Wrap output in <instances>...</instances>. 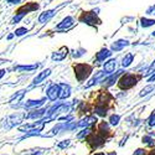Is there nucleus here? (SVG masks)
I'll list each match as a JSON object with an SVG mask.
<instances>
[{"instance_id":"nucleus-1","label":"nucleus","mask_w":155,"mask_h":155,"mask_svg":"<svg viewBox=\"0 0 155 155\" xmlns=\"http://www.w3.org/2000/svg\"><path fill=\"white\" fill-rule=\"evenodd\" d=\"M40 9V4L38 3H35V2H30V3H26L25 5H21L16 11H15V15L11 18L10 20V24L11 25H16V24H20L24 18L30 12H34L36 10Z\"/></svg>"},{"instance_id":"nucleus-2","label":"nucleus","mask_w":155,"mask_h":155,"mask_svg":"<svg viewBox=\"0 0 155 155\" xmlns=\"http://www.w3.org/2000/svg\"><path fill=\"white\" fill-rule=\"evenodd\" d=\"M73 72L76 80L80 83H83L91 78V76L93 73V66L89 63H76L73 64Z\"/></svg>"},{"instance_id":"nucleus-3","label":"nucleus","mask_w":155,"mask_h":155,"mask_svg":"<svg viewBox=\"0 0 155 155\" xmlns=\"http://www.w3.org/2000/svg\"><path fill=\"white\" fill-rule=\"evenodd\" d=\"M25 120V112H15L12 114H9L8 117H5L2 122V128L4 130H10L24 124Z\"/></svg>"},{"instance_id":"nucleus-4","label":"nucleus","mask_w":155,"mask_h":155,"mask_svg":"<svg viewBox=\"0 0 155 155\" xmlns=\"http://www.w3.org/2000/svg\"><path fill=\"white\" fill-rule=\"evenodd\" d=\"M143 76H139L137 73H132V72H125L118 81V87L122 89V91H128L133 87H135L139 82V80Z\"/></svg>"},{"instance_id":"nucleus-5","label":"nucleus","mask_w":155,"mask_h":155,"mask_svg":"<svg viewBox=\"0 0 155 155\" xmlns=\"http://www.w3.org/2000/svg\"><path fill=\"white\" fill-rule=\"evenodd\" d=\"M47 102V98L46 97H41V98H36V99H32V98H29L26 101H21L18 104H11V108L14 109H25V110H30V109H35V108H41V107H45V103Z\"/></svg>"},{"instance_id":"nucleus-6","label":"nucleus","mask_w":155,"mask_h":155,"mask_svg":"<svg viewBox=\"0 0 155 155\" xmlns=\"http://www.w3.org/2000/svg\"><path fill=\"white\" fill-rule=\"evenodd\" d=\"M98 15H99V9H94V10H91V11H83L80 15L78 20H80V22L86 24V25H88V26L96 28L101 24V20L98 19Z\"/></svg>"},{"instance_id":"nucleus-7","label":"nucleus","mask_w":155,"mask_h":155,"mask_svg":"<svg viewBox=\"0 0 155 155\" xmlns=\"http://www.w3.org/2000/svg\"><path fill=\"white\" fill-rule=\"evenodd\" d=\"M45 97L47 98L48 102L52 103L60 101V84L56 82H50L45 89Z\"/></svg>"},{"instance_id":"nucleus-8","label":"nucleus","mask_w":155,"mask_h":155,"mask_svg":"<svg viewBox=\"0 0 155 155\" xmlns=\"http://www.w3.org/2000/svg\"><path fill=\"white\" fill-rule=\"evenodd\" d=\"M46 113H47V107L26 110L25 112V120H40L46 117Z\"/></svg>"},{"instance_id":"nucleus-9","label":"nucleus","mask_w":155,"mask_h":155,"mask_svg":"<svg viewBox=\"0 0 155 155\" xmlns=\"http://www.w3.org/2000/svg\"><path fill=\"white\" fill-rule=\"evenodd\" d=\"M51 73H52V70L51 68H44V70H41L40 72H38L34 78H32V81H31V83H30V88L31 89H34V88H36L37 86H40V84H42L48 77L51 76Z\"/></svg>"},{"instance_id":"nucleus-10","label":"nucleus","mask_w":155,"mask_h":155,"mask_svg":"<svg viewBox=\"0 0 155 155\" xmlns=\"http://www.w3.org/2000/svg\"><path fill=\"white\" fill-rule=\"evenodd\" d=\"M41 67V63H32V64H12L8 70V72H18V73H30Z\"/></svg>"},{"instance_id":"nucleus-11","label":"nucleus","mask_w":155,"mask_h":155,"mask_svg":"<svg viewBox=\"0 0 155 155\" xmlns=\"http://www.w3.org/2000/svg\"><path fill=\"white\" fill-rule=\"evenodd\" d=\"M125 72H127V71H125ZM125 72H124V68H119V70H117V71H115L113 74L107 76L106 78L102 81L101 86H102V87H104V88H109V87L114 86L115 83H118L119 78H120V77H122Z\"/></svg>"},{"instance_id":"nucleus-12","label":"nucleus","mask_w":155,"mask_h":155,"mask_svg":"<svg viewBox=\"0 0 155 155\" xmlns=\"http://www.w3.org/2000/svg\"><path fill=\"white\" fill-rule=\"evenodd\" d=\"M74 24H76L74 18L71 16V15H67V16H64V18L56 25L55 30H56L57 32H66V31H68L70 29H72V28L74 26Z\"/></svg>"},{"instance_id":"nucleus-13","label":"nucleus","mask_w":155,"mask_h":155,"mask_svg":"<svg viewBox=\"0 0 155 155\" xmlns=\"http://www.w3.org/2000/svg\"><path fill=\"white\" fill-rule=\"evenodd\" d=\"M106 77H107V74L104 73V71H103V70H99V71H97L96 73L92 74V77L87 81V83H84L83 88H84V89H88V88L94 87V86H97V84H101L102 81L104 80Z\"/></svg>"},{"instance_id":"nucleus-14","label":"nucleus","mask_w":155,"mask_h":155,"mask_svg":"<svg viewBox=\"0 0 155 155\" xmlns=\"http://www.w3.org/2000/svg\"><path fill=\"white\" fill-rule=\"evenodd\" d=\"M96 124H98V117H96V115H84L83 118L77 120V129L93 128Z\"/></svg>"},{"instance_id":"nucleus-15","label":"nucleus","mask_w":155,"mask_h":155,"mask_svg":"<svg viewBox=\"0 0 155 155\" xmlns=\"http://www.w3.org/2000/svg\"><path fill=\"white\" fill-rule=\"evenodd\" d=\"M61 6L58 8H54V9H48V10H45L42 12H40V15L37 16V22L40 25H44V24H47L51 19H54V16L58 12Z\"/></svg>"},{"instance_id":"nucleus-16","label":"nucleus","mask_w":155,"mask_h":155,"mask_svg":"<svg viewBox=\"0 0 155 155\" xmlns=\"http://www.w3.org/2000/svg\"><path fill=\"white\" fill-rule=\"evenodd\" d=\"M86 140H87L88 145L91 147L92 149H98V148H101V147H103V145L106 144V138H103L98 133H96V134L92 133Z\"/></svg>"},{"instance_id":"nucleus-17","label":"nucleus","mask_w":155,"mask_h":155,"mask_svg":"<svg viewBox=\"0 0 155 155\" xmlns=\"http://www.w3.org/2000/svg\"><path fill=\"white\" fill-rule=\"evenodd\" d=\"M112 51L108 47H102L98 52H96L94 55V63L97 64H103L107 60L112 58Z\"/></svg>"},{"instance_id":"nucleus-18","label":"nucleus","mask_w":155,"mask_h":155,"mask_svg":"<svg viewBox=\"0 0 155 155\" xmlns=\"http://www.w3.org/2000/svg\"><path fill=\"white\" fill-rule=\"evenodd\" d=\"M70 55V48L67 46H62L58 50L54 51L51 54V61L52 62H61L63 60H66V57Z\"/></svg>"},{"instance_id":"nucleus-19","label":"nucleus","mask_w":155,"mask_h":155,"mask_svg":"<svg viewBox=\"0 0 155 155\" xmlns=\"http://www.w3.org/2000/svg\"><path fill=\"white\" fill-rule=\"evenodd\" d=\"M130 45H132V42L129 41L128 38H118V40H115L110 44L109 50L112 51V52H120V51L129 47Z\"/></svg>"},{"instance_id":"nucleus-20","label":"nucleus","mask_w":155,"mask_h":155,"mask_svg":"<svg viewBox=\"0 0 155 155\" xmlns=\"http://www.w3.org/2000/svg\"><path fill=\"white\" fill-rule=\"evenodd\" d=\"M31 91V88L28 87V88H24V89H20V91H16L15 93H12L8 101V103L11 106V104H18V103H20L21 101H24V97L26 93H29Z\"/></svg>"},{"instance_id":"nucleus-21","label":"nucleus","mask_w":155,"mask_h":155,"mask_svg":"<svg viewBox=\"0 0 155 155\" xmlns=\"http://www.w3.org/2000/svg\"><path fill=\"white\" fill-rule=\"evenodd\" d=\"M117 67H118V60L117 58H109L102 64V70L104 71V73L107 76L113 74L115 71H117Z\"/></svg>"},{"instance_id":"nucleus-22","label":"nucleus","mask_w":155,"mask_h":155,"mask_svg":"<svg viewBox=\"0 0 155 155\" xmlns=\"http://www.w3.org/2000/svg\"><path fill=\"white\" fill-rule=\"evenodd\" d=\"M60 101H67L72 94V87L70 83L60 82Z\"/></svg>"},{"instance_id":"nucleus-23","label":"nucleus","mask_w":155,"mask_h":155,"mask_svg":"<svg viewBox=\"0 0 155 155\" xmlns=\"http://www.w3.org/2000/svg\"><path fill=\"white\" fill-rule=\"evenodd\" d=\"M97 130H98L99 135H102L103 138H107L110 134V125L106 120H101L97 124Z\"/></svg>"},{"instance_id":"nucleus-24","label":"nucleus","mask_w":155,"mask_h":155,"mask_svg":"<svg viewBox=\"0 0 155 155\" xmlns=\"http://www.w3.org/2000/svg\"><path fill=\"white\" fill-rule=\"evenodd\" d=\"M134 60H135V55H134L133 52L125 54V55L122 57V60H120V66H122V68L130 67L132 64H133V62H134Z\"/></svg>"},{"instance_id":"nucleus-25","label":"nucleus","mask_w":155,"mask_h":155,"mask_svg":"<svg viewBox=\"0 0 155 155\" xmlns=\"http://www.w3.org/2000/svg\"><path fill=\"white\" fill-rule=\"evenodd\" d=\"M139 25L141 29H150L155 26V19L149 18V16H143L139 19Z\"/></svg>"},{"instance_id":"nucleus-26","label":"nucleus","mask_w":155,"mask_h":155,"mask_svg":"<svg viewBox=\"0 0 155 155\" xmlns=\"http://www.w3.org/2000/svg\"><path fill=\"white\" fill-rule=\"evenodd\" d=\"M93 113L96 117H101V118H104L106 115L108 114V106L106 104H96Z\"/></svg>"},{"instance_id":"nucleus-27","label":"nucleus","mask_w":155,"mask_h":155,"mask_svg":"<svg viewBox=\"0 0 155 155\" xmlns=\"http://www.w3.org/2000/svg\"><path fill=\"white\" fill-rule=\"evenodd\" d=\"M70 55H71L72 58L78 60V58H81V57H83V56L87 55V50L83 48V47H77V48L70 51Z\"/></svg>"},{"instance_id":"nucleus-28","label":"nucleus","mask_w":155,"mask_h":155,"mask_svg":"<svg viewBox=\"0 0 155 155\" xmlns=\"http://www.w3.org/2000/svg\"><path fill=\"white\" fill-rule=\"evenodd\" d=\"M154 73H155V60L151 61L148 66H145V68H144L143 73H141V76L145 77V78H149V77L153 76Z\"/></svg>"},{"instance_id":"nucleus-29","label":"nucleus","mask_w":155,"mask_h":155,"mask_svg":"<svg viewBox=\"0 0 155 155\" xmlns=\"http://www.w3.org/2000/svg\"><path fill=\"white\" fill-rule=\"evenodd\" d=\"M93 128H84V129H81V130L77 133V135H76V138L78 139V140H86L89 135H91L93 132Z\"/></svg>"},{"instance_id":"nucleus-30","label":"nucleus","mask_w":155,"mask_h":155,"mask_svg":"<svg viewBox=\"0 0 155 155\" xmlns=\"http://www.w3.org/2000/svg\"><path fill=\"white\" fill-rule=\"evenodd\" d=\"M120 119H122L120 114H118V113H113V114H110V115H109V118H108V123H109V125H110V127H118V125H119V123H120Z\"/></svg>"},{"instance_id":"nucleus-31","label":"nucleus","mask_w":155,"mask_h":155,"mask_svg":"<svg viewBox=\"0 0 155 155\" xmlns=\"http://www.w3.org/2000/svg\"><path fill=\"white\" fill-rule=\"evenodd\" d=\"M141 143L143 145H145L147 148H154L155 147V139L153 137H150L149 134H145L141 137Z\"/></svg>"},{"instance_id":"nucleus-32","label":"nucleus","mask_w":155,"mask_h":155,"mask_svg":"<svg viewBox=\"0 0 155 155\" xmlns=\"http://www.w3.org/2000/svg\"><path fill=\"white\" fill-rule=\"evenodd\" d=\"M155 91V86L154 84H148L147 87L141 88L140 92H139V97H145V96H149L151 92Z\"/></svg>"},{"instance_id":"nucleus-33","label":"nucleus","mask_w":155,"mask_h":155,"mask_svg":"<svg viewBox=\"0 0 155 155\" xmlns=\"http://www.w3.org/2000/svg\"><path fill=\"white\" fill-rule=\"evenodd\" d=\"M28 153H25L22 155H44L45 154V149L44 148H34L30 150H26Z\"/></svg>"},{"instance_id":"nucleus-34","label":"nucleus","mask_w":155,"mask_h":155,"mask_svg":"<svg viewBox=\"0 0 155 155\" xmlns=\"http://www.w3.org/2000/svg\"><path fill=\"white\" fill-rule=\"evenodd\" d=\"M71 139H62L61 141H58L57 143V148L60 150H64V149H67L70 145H71Z\"/></svg>"},{"instance_id":"nucleus-35","label":"nucleus","mask_w":155,"mask_h":155,"mask_svg":"<svg viewBox=\"0 0 155 155\" xmlns=\"http://www.w3.org/2000/svg\"><path fill=\"white\" fill-rule=\"evenodd\" d=\"M29 32V29L28 28H25V26H20V28H16L15 31H14V35L16 37H21L24 35H26Z\"/></svg>"},{"instance_id":"nucleus-36","label":"nucleus","mask_w":155,"mask_h":155,"mask_svg":"<svg viewBox=\"0 0 155 155\" xmlns=\"http://www.w3.org/2000/svg\"><path fill=\"white\" fill-rule=\"evenodd\" d=\"M147 124H148L149 128H155V110H153L150 113V115L147 119Z\"/></svg>"},{"instance_id":"nucleus-37","label":"nucleus","mask_w":155,"mask_h":155,"mask_svg":"<svg viewBox=\"0 0 155 155\" xmlns=\"http://www.w3.org/2000/svg\"><path fill=\"white\" fill-rule=\"evenodd\" d=\"M132 155H148V151H147V149H144V148H138V149H135V150L133 151Z\"/></svg>"},{"instance_id":"nucleus-38","label":"nucleus","mask_w":155,"mask_h":155,"mask_svg":"<svg viewBox=\"0 0 155 155\" xmlns=\"http://www.w3.org/2000/svg\"><path fill=\"white\" fill-rule=\"evenodd\" d=\"M145 15H155V4H153L145 10Z\"/></svg>"},{"instance_id":"nucleus-39","label":"nucleus","mask_w":155,"mask_h":155,"mask_svg":"<svg viewBox=\"0 0 155 155\" xmlns=\"http://www.w3.org/2000/svg\"><path fill=\"white\" fill-rule=\"evenodd\" d=\"M5 3L9 5H20L22 3V0H5Z\"/></svg>"},{"instance_id":"nucleus-40","label":"nucleus","mask_w":155,"mask_h":155,"mask_svg":"<svg viewBox=\"0 0 155 155\" xmlns=\"http://www.w3.org/2000/svg\"><path fill=\"white\" fill-rule=\"evenodd\" d=\"M6 73H8V70L6 68H0V80H3Z\"/></svg>"},{"instance_id":"nucleus-41","label":"nucleus","mask_w":155,"mask_h":155,"mask_svg":"<svg viewBox=\"0 0 155 155\" xmlns=\"http://www.w3.org/2000/svg\"><path fill=\"white\" fill-rule=\"evenodd\" d=\"M129 139V135H125V137H123L122 138V140H120V143H119V147H123L125 143H127V140Z\"/></svg>"},{"instance_id":"nucleus-42","label":"nucleus","mask_w":155,"mask_h":155,"mask_svg":"<svg viewBox=\"0 0 155 155\" xmlns=\"http://www.w3.org/2000/svg\"><path fill=\"white\" fill-rule=\"evenodd\" d=\"M147 82H148L149 84H151V83H154V82H155V73H154L153 76H150L149 78H147Z\"/></svg>"},{"instance_id":"nucleus-43","label":"nucleus","mask_w":155,"mask_h":155,"mask_svg":"<svg viewBox=\"0 0 155 155\" xmlns=\"http://www.w3.org/2000/svg\"><path fill=\"white\" fill-rule=\"evenodd\" d=\"M8 62H10L8 58H0V66H3V64L8 63Z\"/></svg>"},{"instance_id":"nucleus-44","label":"nucleus","mask_w":155,"mask_h":155,"mask_svg":"<svg viewBox=\"0 0 155 155\" xmlns=\"http://www.w3.org/2000/svg\"><path fill=\"white\" fill-rule=\"evenodd\" d=\"M15 37V35H14V32H11V34H9L8 36H6V40L8 41H10V40H12V38Z\"/></svg>"},{"instance_id":"nucleus-45","label":"nucleus","mask_w":155,"mask_h":155,"mask_svg":"<svg viewBox=\"0 0 155 155\" xmlns=\"http://www.w3.org/2000/svg\"><path fill=\"white\" fill-rule=\"evenodd\" d=\"M93 155H106V153H103V151H97V153H94Z\"/></svg>"},{"instance_id":"nucleus-46","label":"nucleus","mask_w":155,"mask_h":155,"mask_svg":"<svg viewBox=\"0 0 155 155\" xmlns=\"http://www.w3.org/2000/svg\"><path fill=\"white\" fill-rule=\"evenodd\" d=\"M106 155H117V151H110V153H106Z\"/></svg>"},{"instance_id":"nucleus-47","label":"nucleus","mask_w":155,"mask_h":155,"mask_svg":"<svg viewBox=\"0 0 155 155\" xmlns=\"http://www.w3.org/2000/svg\"><path fill=\"white\" fill-rule=\"evenodd\" d=\"M150 36H151V37H155V30H154V31L150 34Z\"/></svg>"},{"instance_id":"nucleus-48","label":"nucleus","mask_w":155,"mask_h":155,"mask_svg":"<svg viewBox=\"0 0 155 155\" xmlns=\"http://www.w3.org/2000/svg\"><path fill=\"white\" fill-rule=\"evenodd\" d=\"M48 2H51V0H48Z\"/></svg>"}]
</instances>
